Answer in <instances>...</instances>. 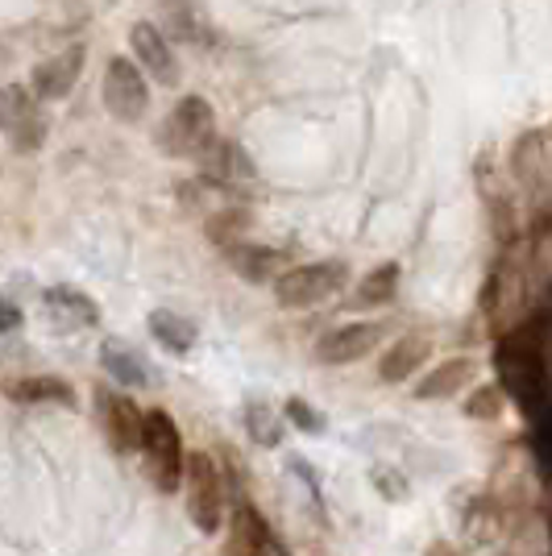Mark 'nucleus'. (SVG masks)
<instances>
[{"label": "nucleus", "instance_id": "1", "mask_svg": "<svg viewBox=\"0 0 552 556\" xmlns=\"http://www.w3.org/2000/svg\"><path fill=\"white\" fill-rule=\"evenodd\" d=\"M138 448L146 457V469H150V482L162 490V494H175L179 482H184V437L175 428V419L166 416L162 407L154 412H141V437Z\"/></svg>", "mask_w": 552, "mask_h": 556}, {"label": "nucleus", "instance_id": "2", "mask_svg": "<svg viewBox=\"0 0 552 556\" xmlns=\"http://www.w3.org/2000/svg\"><path fill=\"white\" fill-rule=\"evenodd\" d=\"M179 486H187V519L204 535L221 532V519H225V482H221L216 462L208 453L184 457V482Z\"/></svg>", "mask_w": 552, "mask_h": 556}, {"label": "nucleus", "instance_id": "3", "mask_svg": "<svg viewBox=\"0 0 552 556\" xmlns=\"http://www.w3.org/2000/svg\"><path fill=\"white\" fill-rule=\"evenodd\" d=\"M212 138H216V116L204 96H184L159 129L162 154L171 159H196Z\"/></svg>", "mask_w": 552, "mask_h": 556}, {"label": "nucleus", "instance_id": "4", "mask_svg": "<svg viewBox=\"0 0 552 556\" xmlns=\"http://www.w3.org/2000/svg\"><path fill=\"white\" fill-rule=\"evenodd\" d=\"M349 282L346 262H308V266H287L275 278V300L278 307H316V303L333 300Z\"/></svg>", "mask_w": 552, "mask_h": 556}, {"label": "nucleus", "instance_id": "5", "mask_svg": "<svg viewBox=\"0 0 552 556\" xmlns=\"http://www.w3.org/2000/svg\"><path fill=\"white\" fill-rule=\"evenodd\" d=\"M104 109L116 121H125V125H134V121L146 116L150 88H146V75H141L138 63H129V59H113L109 63V71H104Z\"/></svg>", "mask_w": 552, "mask_h": 556}, {"label": "nucleus", "instance_id": "6", "mask_svg": "<svg viewBox=\"0 0 552 556\" xmlns=\"http://www.w3.org/2000/svg\"><path fill=\"white\" fill-rule=\"evenodd\" d=\"M0 129L13 138V150H22V154H34L47 141V113L34 100V92L4 88V121H0Z\"/></svg>", "mask_w": 552, "mask_h": 556}, {"label": "nucleus", "instance_id": "7", "mask_svg": "<svg viewBox=\"0 0 552 556\" xmlns=\"http://www.w3.org/2000/svg\"><path fill=\"white\" fill-rule=\"evenodd\" d=\"M96 416H100V428H104V441L113 453H138V437H141V412L134 407V399H125V394L109 391V387H100L96 391Z\"/></svg>", "mask_w": 552, "mask_h": 556}, {"label": "nucleus", "instance_id": "8", "mask_svg": "<svg viewBox=\"0 0 552 556\" xmlns=\"http://www.w3.org/2000/svg\"><path fill=\"white\" fill-rule=\"evenodd\" d=\"M196 163H200V175H204V184L212 187H229V191H241V187H250L253 179H258V170H253V163L233 146V141H221L212 138L196 154Z\"/></svg>", "mask_w": 552, "mask_h": 556}, {"label": "nucleus", "instance_id": "9", "mask_svg": "<svg viewBox=\"0 0 552 556\" xmlns=\"http://www.w3.org/2000/svg\"><path fill=\"white\" fill-rule=\"evenodd\" d=\"M387 337L382 325H369V320H357V325H341L333 328L328 337H321L316 345V357L324 366H349V362H362L369 349Z\"/></svg>", "mask_w": 552, "mask_h": 556}, {"label": "nucleus", "instance_id": "10", "mask_svg": "<svg viewBox=\"0 0 552 556\" xmlns=\"http://www.w3.org/2000/svg\"><path fill=\"white\" fill-rule=\"evenodd\" d=\"M271 548H275V535L266 528L262 510L253 507L250 498H241V503L233 507L225 556H271Z\"/></svg>", "mask_w": 552, "mask_h": 556}, {"label": "nucleus", "instance_id": "11", "mask_svg": "<svg viewBox=\"0 0 552 556\" xmlns=\"http://www.w3.org/2000/svg\"><path fill=\"white\" fill-rule=\"evenodd\" d=\"M129 42H134V54H138L141 67L154 75V84H162V88H175V84H179L175 50H171V42L162 38L159 25L138 22V25H134V34H129Z\"/></svg>", "mask_w": 552, "mask_h": 556}, {"label": "nucleus", "instance_id": "12", "mask_svg": "<svg viewBox=\"0 0 552 556\" xmlns=\"http://www.w3.org/2000/svg\"><path fill=\"white\" fill-rule=\"evenodd\" d=\"M84 59H88L84 47H67L63 54L38 63V67H34V96H38V100H63V96H71L79 71H84Z\"/></svg>", "mask_w": 552, "mask_h": 556}, {"label": "nucleus", "instance_id": "13", "mask_svg": "<svg viewBox=\"0 0 552 556\" xmlns=\"http://www.w3.org/2000/svg\"><path fill=\"white\" fill-rule=\"evenodd\" d=\"M233 262V270L253 282V287H262V282H275L283 270H287V254L283 250H271V245H250V241H237L225 250Z\"/></svg>", "mask_w": 552, "mask_h": 556}, {"label": "nucleus", "instance_id": "14", "mask_svg": "<svg viewBox=\"0 0 552 556\" xmlns=\"http://www.w3.org/2000/svg\"><path fill=\"white\" fill-rule=\"evenodd\" d=\"M42 300H47L50 320L59 328H92L96 320H100L96 300L84 295V291H75V287H50Z\"/></svg>", "mask_w": 552, "mask_h": 556}, {"label": "nucleus", "instance_id": "15", "mask_svg": "<svg viewBox=\"0 0 552 556\" xmlns=\"http://www.w3.org/2000/svg\"><path fill=\"white\" fill-rule=\"evenodd\" d=\"M515 179L519 187H528L531 195H544V184H549V146H544V134H524L515 141Z\"/></svg>", "mask_w": 552, "mask_h": 556}, {"label": "nucleus", "instance_id": "16", "mask_svg": "<svg viewBox=\"0 0 552 556\" xmlns=\"http://www.w3.org/2000/svg\"><path fill=\"white\" fill-rule=\"evenodd\" d=\"M428 353H432L428 337H399V341L387 349V357L378 362V378H382V382H403V378H412V374L428 362Z\"/></svg>", "mask_w": 552, "mask_h": 556}, {"label": "nucleus", "instance_id": "17", "mask_svg": "<svg viewBox=\"0 0 552 556\" xmlns=\"http://www.w3.org/2000/svg\"><path fill=\"white\" fill-rule=\"evenodd\" d=\"M146 325H150V337L166 353H187V349L196 345V337H200V328L191 325L187 316H179V312H171V307H154Z\"/></svg>", "mask_w": 552, "mask_h": 556}, {"label": "nucleus", "instance_id": "18", "mask_svg": "<svg viewBox=\"0 0 552 556\" xmlns=\"http://www.w3.org/2000/svg\"><path fill=\"white\" fill-rule=\"evenodd\" d=\"M465 378H474V362H469V357H453V362L437 366L428 378H419L415 399H449L453 391L465 387Z\"/></svg>", "mask_w": 552, "mask_h": 556}, {"label": "nucleus", "instance_id": "19", "mask_svg": "<svg viewBox=\"0 0 552 556\" xmlns=\"http://www.w3.org/2000/svg\"><path fill=\"white\" fill-rule=\"evenodd\" d=\"M100 366L109 370V378L125 382V387H141L146 382V362L125 341H104L100 345Z\"/></svg>", "mask_w": 552, "mask_h": 556}, {"label": "nucleus", "instance_id": "20", "mask_svg": "<svg viewBox=\"0 0 552 556\" xmlns=\"http://www.w3.org/2000/svg\"><path fill=\"white\" fill-rule=\"evenodd\" d=\"M9 399L13 403H63V407H71L75 391L63 378H22V382H9Z\"/></svg>", "mask_w": 552, "mask_h": 556}, {"label": "nucleus", "instance_id": "21", "mask_svg": "<svg viewBox=\"0 0 552 556\" xmlns=\"http://www.w3.org/2000/svg\"><path fill=\"white\" fill-rule=\"evenodd\" d=\"M399 291V266L387 262V266H374L362 282H357V303H366V307H378V303H387Z\"/></svg>", "mask_w": 552, "mask_h": 556}, {"label": "nucleus", "instance_id": "22", "mask_svg": "<svg viewBox=\"0 0 552 556\" xmlns=\"http://www.w3.org/2000/svg\"><path fill=\"white\" fill-rule=\"evenodd\" d=\"M465 416L469 419H499L503 416V391L499 387H478L465 399Z\"/></svg>", "mask_w": 552, "mask_h": 556}, {"label": "nucleus", "instance_id": "23", "mask_svg": "<svg viewBox=\"0 0 552 556\" xmlns=\"http://www.w3.org/2000/svg\"><path fill=\"white\" fill-rule=\"evenodd\" d=\"M246 229V212H221V216H212L208 220V237L216 241V245H237V232Z\"/></svg>", "mask_w": 552, "mask_h": 556}, {"label": "nucleus", "instance_id": "24", "mask_svg": "<svg viewBox=\"0 0 552 556\" xmlns=\"http://www.w3.org/2000/svg\"><path fill=\"white\" fill-rule=\"evenodd\" d=\"M250 432H253V441H262L266 448L271 444H278V424H275V412L271 407H250Z\"/></svg>", "mask_w": 552, "mask_h": 556}, {"label": "nucleus", "instance_id": "25", "mask_svg": "<svg viewBox=\"0 0 552 556\" xmlns=\"http://www.w3.org/2000/svg\"><path fill=\"white\" fill-rule=\"evenodd\" d=\"M283 412H287V419H291L296 428H303L308 437L324 432V416H316V412H312V407H308L303 399H287V407H283Z\"/></svg>", "mask_w": 552, "mask_h": 556}, {"label": "nucleus", "instance_id": "26", "mask_svg": "<svg viewBox=\"0 0 552 556\" xmlns=\"http://www.w3.org/2000/svg\"><path fill=\"white\" fill-rule=\"evenodd\" d=\"M13 328H22V307L0 295V332H13Z\"/></svg>", "mask_w": 552, "mask_h": 556}, {"label": "nucleus", "instance_id": "27", "mask_svg": "<svg viewBox=\"0 0 552 556\" xmlns=\"http://www.w3.org/2000/svg\"><path fill=\"white\" fill-rule=\"evenodd\" d=\"M428 556H457V553H453L449 544H432V548H428Z\"/></svg>", "mask_w": 552, "mask_h": 556}, {"label": "nucleus", "instance_id": "28", "mask_svg": "<svg viewBox=\"0 0 552 556\" xmlns=\"http://www.w3.org/2000/svg\"><path fill=\"white\" fill-rule=\"evenodd\" d=\"M0 121H4V88H0Z\"/></svg>", "mask_w": 552, "mask_h": 556}]
</instances>
